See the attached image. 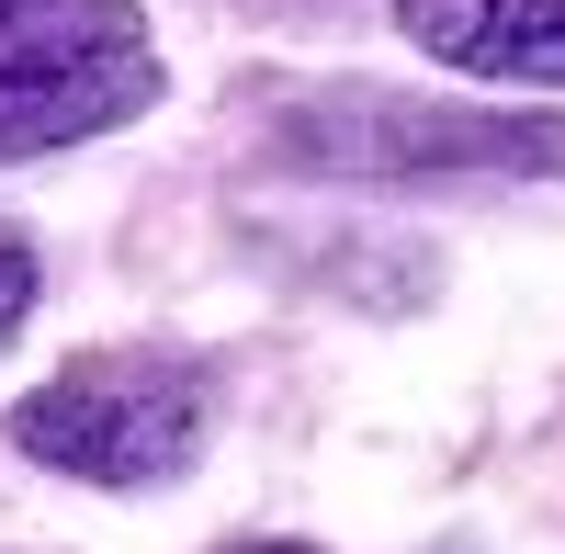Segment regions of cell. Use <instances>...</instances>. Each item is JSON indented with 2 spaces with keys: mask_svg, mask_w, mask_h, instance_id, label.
<instances>
[{
  "mask_svg": "<svg viewBox=\"0 0 565 554\" xmlns=\"http://www.w3.org/2000/svg\"><path fill=\"white\" fill-rule=\"evenodd\" d=\"M396 23L418 57H441L463 79L565 90V0H396Z\"/></svg>",
  "mask_w": 565,
  "mask_h": 554,
  "instance_id": "obj_4",
  "label": "cell"
},
{
  "mask_svg": "<svg viewBox=\"0 0 565 554\" xmlns=\"http://www.w3.org/2000/svg\"><path fill=\"white\" fill-rule=\"evenodd\" d=\"M0 12H12V0H0Z\"/></svg>",
  "mask_w": 565,
  "mask_h": 554,
  "instance_id": "obj_7",
  "label": "cell"
},
{
  "mask_svg": "<svg viewBox=\"0 0 565 554\" xmlns=\"http://www.w3.org/2000/svg\"><path fill=\"white\" fill-rule=\"evenodd\" d=\"M23 317H34V249H23V238H0V340H12Z\"/></svg>",
  "mask_w": 565,
  "mask_h": 554,
  "instance_id": "obj_5",
  "label": "cell"
},
{
  "mask_svg": "<svg viewBox=\"0 0 565 554\" xmlns=\"http://www.w3.org/2000/svg\"><path fill=\"white\" fill-rule=\"evenodd\" d=\"M215 430V385L181 351H79L12 407V441L79 487H170Z\"/></svg>",
  "mask_w": 565,
  "mask_h": 554,
  "instance_id": "obj_1",
  "label": "cell"
},
{
  "mask_svg": "<svg viewBox=\"0 0 565 554\" xmlns=\"http://www.w3.org/2000/svg\"><path fill=\"white\" fill-rule=\"evenodd\" d=\"M238 554H306V543H238Z\"/></svg>",
  "mask_w": 565,
  "mask_h": 554,
  "instance_id": "obj_6",
  "label": "cell"
},
{
  "mask_svg": "<svg viewBox=\"0 0 565 554\" xmlns=\"http://www.w3.org/2000/svg\"><path fill=\"white\" fill-rule=\"evenodd\" d=\"M159 103L148 34L68 45V34H0V159H57L79 136H114Z\"/></svg>",
  "mask_w": 565,
  "mask_h": 554,
  "instance_id": "obj_3",
  "label": "cell"
},
{
  "mask_svg": "<svg viewBox=\"0 0 565 554\" xmlns=\"http://www.w3.org/2000/svg\"><path fill=\"white\" fill-rule=\"evenodd\" d=\"M282 148L306 170H565V114H430L396 90L282 114Z\"/></svg>",
  "mask_w": 565,
  "mask_h": 554,
  "instance_id": "obj_2",
  "label": "cell"
}]
</instances>
